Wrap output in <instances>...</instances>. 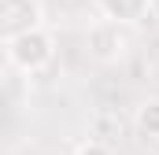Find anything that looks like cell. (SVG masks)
<instances>
[{
    "instance_id": "6da1fadb",
    "label": "cell",
    "mask_w": 159,
    "mask_h": 155,
    "mask_svg": "<svg viewBox=\"0 0 159 155\" xmlns=\"http://www.w3.org/2000/svg\"><path fill=\"white\" fill-rule=\"evenodd\" d=\"M4 59L19 74H41L56 59V41H52V33L44 26L26 30V33H15V37H4Z\"/></svg>"
},
{
    "instance_id": "7a4b0ae2",
    "label": "cell",
    "mask_w": 159,
    "mask_h": 155,
    "mask_svg": "<svg viewBox=\"0 0 159 155\" xmlns=\"http://www.w3.org/2000/svg\"><path fill=\"white\" fill-rule=\"evenodd\" d=\"M89 55L93 59H100V63H119L122 55H126V48H129V37H126V26L122 22H111V19H100L93 30H89Z\"/></svg>"
},
{
    "instance_id": "3957f363",
    "label": "cell",
    "mask_w": 159,
    "mask_h": 155,
    "mask_svg": "<svg viewBox=\"0 0 159 155\" xmlns=\"http://www.w3.org/2000/svg\"><path fill=\"white\" fill-rule=\"evenodd\" d=\"M37 26H44L41 0H0V33L4 37L26 33V30H37Z\"/></svg>"
},
{
    "instance_id": "277c9868",
    "label": "cell",
    "mask_w": 159,
    "mask_h": 155,
    "mask_svg": "<svg viewBox=\"0 0 159 155\" xmlns=\"http://www.w3.org/2000/svg\"><path fill=\"white\" fill-rule=\"evenodd\" d=\"M100 11H104V19H111V22L137 26V22L148 15V0H100Z\"/></svg>"
},
{
    "instance_id": "5b68a950",
    "label": "cell",
    "mask_w": 159,
    "mask_h": 155,
    "mask_svg": "<svg viewBox=\"0 0 159 155\" xmlns=\"http://www.w3.org/2000/svg\"><path fill=\"white\" fill-rule=\"evenodd\" d=\"M133 126L141 137H159V100H144L133 115Z\"/></svg>"
},
{
    "instance_id": "8992f818",
    "label": "cell",
    "mask_w": 159,
    "mask_h": 155,
    "mask_svg": "<svg viewBox=\"0 0 159 155\" xmlns=\"http://www.w3.org/2000/svg\"><path fill=\"white\" fill-rule=\"evenodd\" d=\"M74 155H115V152H111V148H107L104 140H85V144H81Z\"/></svg>"
}]
</instances>
